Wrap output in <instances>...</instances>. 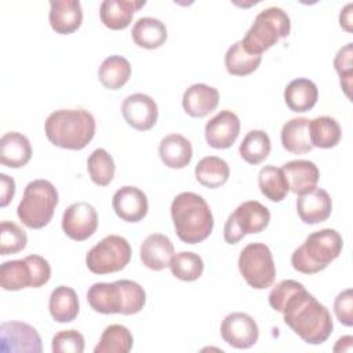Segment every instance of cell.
Masks as SVG:
<instances>
[{
	"label": "cell",
	"mask_w": 353,
	"mask_h": 353,
	"mask_svg": "<svg viewBox=\"0 0 353 353\" xmlns=\"http://www.w3.org/2000/svg\"><path fill=\"white\" fill-rule=\"evenodd\" d=\"M280 313L284 316V323L306 343L320 345L332 334L331 313L306 291L303 284L290 295Z\"/></svg>",
	"instance_id": "1"
},
{
	"label": "cell",
	"mask_w": 353,
	"mask_h": 353,
	"mask_svg": "<svg viewBox=\"0 0 353 353\" xmlns=\"http://www.w3.org/2000/svg\"><path fill=\"white\" fill-rule=\"evenodd\" d=\"M171 218L176 236L186 244L205 240L214 228V216L207 201L197 193L182 192L171 203Z\"/></svg>",
	"instance_id": "2"
},
{
	"label": "cell",
	"mask_w": 353,
	"mask_h": 353,
	"mask_svg": "<svg viewBox=\"0 0 353 353\" xmlns=\"http://www.w3.org/2000/svg\"><path fill=\"white\" fill-rule=\"evenodd\" d=\"M47 139L62 149H84L95 135V119L85 109H59L44 124Z\"/></svg>",
	"instance_id": "3"
},
{
	"label": "cell",
	"mask_w": 353,
	"mask_h": 353,
	"mask_svg": "<svg viewBox=\"0 0 353 353\" xmlns=\"http://www.w3.org/2000/svg\"><path fill=\"white\" fill-rule=\"evenodd\" d=\"M87 302L92 310L102 314H135L146 303V294L141 284L132 280L95 283L87 291Z\"/></svg>",
	"instance_id": "4"
},
{
	"label": "cell",
	"mask_w": 353,
	"mask_h": 353,
	"mask_svg": "<svg viewBox=\"0 0 353 353\" xmlns=\"http://www.w3.org/2000/svg\"><path fill=\"white\" fill-rule=\"evenodd\" d=\"M342 245V236L335 229H320L310 233L292 252L291 265L303 274L319 273L339 256Z\"/></svg>",
	"instance_id": "5"
},
{
	"label": "cell",
	"mask_w": 353,
	"mask_h": 353,
	"mask_svg": "<svg viewBox=\"0 0 353 353\" xmlns=\"http://www.w3.org/2000/svg\"><path fill=\"white\" fill-rule=\"evenodd\" d=\"M58 205V192L47 179H34L23 190L18 204L17 215L21 222L30 229L47 226Z\"/></svg>",
	"instance_id": "6"
},
{
	"label": "cell",
	"mask_w": 353,
	"mask_h": 353,
	"mask_svg": "<svg viewBox=\"0 0 353 353\" xmlns=\"http://www.w3.org/2000/svg\"><path fill=\"white\" fill-rule=\"evenodd\" d=\"M290 30L291 21L288 14L281 7H268L255 17L241 44L250 54L262 55L280 39L287 37Z\"/></svg>",
	"instance_id": "7"
},
{
	"label": "cell",
	"mask_w": 353,
	"mask_h": 353,
	"mask_svg": "<svg viewBox=\"0 0 353 353\" xmlns=\"http://www.w3.org/2000/svg\"><path fill=\"white\" fill-rule=\"evenodd\" d=\"M51 277L48 261L40 255H28L23 259L3 262L0 266V285L6 291L39 288Z\"/></svg>",
	"instance_id": "8"
},
{
	"label": "cell",
	"mask_w": 353,
	"mask_h": 353,
	"mask_svg": "<svg viewBox=\"0 0 353 353\" xmlns=\"http://www.w3.org/2000/svg\"><path fill=\"white\" fill-rule=\"evenodd\" d=\"M239 270L245 283L255 290L270 287L276 279V265L265 243H250L239 255Z\"/></svg>",
	"instance_id": "9"
},
{
	"label": "cell",
	"mask_w": 353,
	"mask_h": 353,
	"mask_svg": "<svg viewBox=\"0 0 353 353\" xmlns=\"http://www.w3.org/2000/svg\"><path fill=\"white\" fill-rule=\"evenodd\" d=\"M130 259L131 245L127 239L109 234L87 252L85 265L95 274H109L123 270Z\"/></svg>",
	"instance_id": "10"
},
{
	"label": "cell",
	"mask_w": 353,
	"mask_h": 353,
	"mask_svg": "<svg viewBox=\"0 0 353 353\" xmlns=\"http://www.w3.org/2000/svg\"><path fill=\"white\" fill-rule=\"evenodd\" d=\"M269 222L270 212L268 207L256 200L244 201L228 216L223 226V239L228 244H236L245 234L265 230Z\"/></svg>",
	"instance_id": "11"
},
{
	"label": "cell",
	"mask_w": 353,
	"mask_h": 353,
	"mask_svg": "<svg viewBox=\"0 0 353 353\" xmlns=\"http://www.w3.org/2000/svg\"><path fill=\"white\" fill-rule=\"evenodd\" d=\"M98 228L97 210L87 201L70 204L62 215V230L76 241H84L91 237Z\"/></svg>",
	"instance_id": "12"
},
{
	"label": "cell",
	"mask_w": 353,
	"mask_h": 353,
	"mask_svg": "<svg viewBox=\"0 0 353 353\" xmlns=\"http://www.w3.org/2000/svg\"><path fill=\"white\" fill-rule=\"evenodd\" d=\"M221 336L228 345L236 349H248L256 343L259 328L250 314L233 312L222 320Z\"/></svg>",
	"instance_id": "13"
},
{
	"label": "cell",
	"mask_w": 353,
	"mask_h": 353,
	"mask_svg": "<svg viewBox=\"0 0 353 353\" xmlns=\"http://www.w3.org/2000/svg\"><path fill=\"white\" fill-rule=\"evenodd\" d=\"M1 352H41V338L37 330L22 321H4L0 325Z\"/></svg>",
	"instance_id": "14"
},
{
	"label": "cell",
	"mask_w": 353,
	"mask_h": 353,
	"mask_svg": "<svg viewBox=\"0 0 353 353\" xmlns=\"http://www.w3.org/2000/svg\"><path fill=\"white\" fill-rule=\"evenodd\" d=\"M121 114L128 125L139 131H148L154 127L159 117V108L156 101L143 94L135 92L121 103Z\"/></svg>",
	"instance_id": "15"
},
{
	"label": "cell",
	"mask_w": 353,
	"mask_h": 353,
	"mask_svg": "<svg viewBox=\"0 0 353 353\" xmlns=\"http://www.w3.org/2000/svg\"><path fill=\"white\" fill-rule=\"evenodd\" d=\"M240 134V120L232 110H221L204 127L207 143L214 149L230 148Z\"/></svg>",
	"instance_id": "16"
},
{
	"label": "cell",
	"mask_w": 353,
	"mask_h": 353,
	"mask_svg": "<svg viewBox=\"0 0 353 353\" xmlns=\"http://www.w3.org/2000/svg\"><path fill=\"white\" fill-rule=\"evenodd\" d=\"M116 215L125 222H139L148 214V197L137 186H121L112 199Z\"/></svg>",
	"instance_id": "17"
},
{
	"label": "cell",
	"mask_w": 353,
	"mask_h": 353,
	"mask_svg": "<svg viewBox=\"0 0 353 353\" xmlns=\"http://www.w3.org/2000/svg\"><path fill=\"white\" fill-rule=\"evenodd\" d=\"M332 211V200L327 190L313 188L309 192L298 194L296 212L303 223L314 225L330 218Z\"/></svg>",
	"instance_id": "18"
},
{
	"label": "cell",
	"mask_w": 353,
	"mask_h": 353,
	"mask_svg": "<svg viewBox=\"0 0 353 353\" xmlns=\"http://www.w3.org/2000/svg\"><path fill=\"white\" fill-rule=\"evenodd\" d=\"M48 21L51 28L59 34H70L83 22V10L79 0L50 1Z\"/></svg>",
	"instance_id": "19"
},
{
	"label": "cell",
	"mask_w": 353,
	"mask_h": 353,
	"mask_svg": "<svg viewBox=\"0 0 353 353\" xmlns=\"http://www.w3.org/2000/svg\"><path fill=\"white\" fill-rule=\"evenodd\" d=\"M139 256L148 269L163 270L170 266L174 256V244L161 233L149 234L141 244Z\"/></svg>",
	"instance_id": "20"
},
{
	"label": "cell",
	"mask_w": 353,
	"mask_h": 353,
	"mask_svg": "<svg viewBox=\"0 0 353 353\" xmlns=\"http://www.w3.org/2000/svg\"><path fill=\"white\" fill-rule=\"evenodd\" d=\"M219 102V92L215 87L204 83L192 84L182 97L183 110L192 117H205Z\"/></svg>",
	"instance_id": "21"
},
{
	"label": "cell",
	"mask_w": 353,
	"mask_h": 353,
	"mask_svg": "<svg viewBox=\"0 0 353 353\" xmlns=\"http://www.w3.org/2000/svg\"><path fill=\"white\" fill-rule=\"evenodd\" d=\"M145 4V0H103L99 6V18L109 29H125L131 23L134 12Z\"/></svg>",
	"instance_id": "22"
},
{
	"label": "cell",
	"mask_w": 353,
	"mask_h": 353,
	"mask_svg": "<svg viewBox=\"0 0 353 353\" xmlns=\"http://www.w3.org/2000/svg\"><path fill=\"white\" fill-rule=\"evenodd\" d=\"M288 188L295 194H302L305 192L316 188L320 171L313 161L309 160H291L283 164L281 167Z\"/></svg>",
	"instance_id": "23"
},
{
	"label": "cell",
	"mask_w": 353,
	"mask_h": 353,
	"mask_svg": "<svg viewBox=\"0 0 353 353\" xmlns=\"http://www.w3.org/2000/svg\"><path fill=\"white\" fill-rule=\"evenodd\" d=\"M32 157L29 139L17 131L6 132L0 138V163L8 168H21Z\"/></svg>",
	"instance_id": "24"
},
{
	"label": "cell",
	"mask_w": 353,
	"mask_h": 353,
	"mask_svg": "<svg viewBox=\"0 0 353 353\" xmlns=\"http://www.w3.org/2000/svg\"><path fill=\"white\" fill-rule=\"evenodd\" d=\"M319 99L317 85L305 77L294 79L284 90V101L287 106L296 113L309 112Z\"/></svg>",
	"instance_id": "25"
},
{
	"label": "cell",
	"mask_w": 353,
	"mask_h": 353,
	"mask_svg": "<svg viewBox=\"0 0 353 353\" xmlns=\"http://www.w3.org/2000/svg\"><path fill=\"white\" fill-rule=\"evenodd\" d=\"M309 119L294 117L288 120L280 132L283 148L294 154H303L313 149L309 132Z\"/></svg>",
	"instance_id": "26"
},
{
	"label": "cell",
	"mask_w": 353,
	"mask_h": 353,
	"mask_svg": "<svg viewBox=\"0 0 353 353\" xmlns=\"http://www.w3.org/2000/svg\"><path fill=\"white\" fill-rule=\"evenodd\" d=\"M159 156L170 168L186 167L193 156L192 143L181 134L165 135L159 145Z\"/></svg>",
	"instance_id": "27"
},
{
	"label": "cell",
	"mask_w": 353,
	"mask_h": 353,
	"mask_svg": "<svg viewBox=\"0 0 353 353\" xmlns=\"http://www.w3.org/2000/svg\"><path fill=\"white\" fill-rule=\"evenodd\" d=\"M131 36L138 47L154 50L161 47L167 40L165 25L153 17H141L132 26Z\"/></svg>",
	"instance_id": "28"
},
{
	"label": "cell",
	"mask_w": 353,
	"mask_h": 353,
	"mask_svg": "<svg viewBox=\"0 0 353 353\" xmlns=\"http://www.w3.org/2000/svg\"><path fill=\"white\" fill-rule=\"evenodd\" d=\"M48 309L57 323L73 321L80 310L76 291L66 285L55 287L48 299Z\"/></svg>",
	"instance_id": "29"
},
{
	"label": "cell",
	"mask_w": 353,
	"mask_h": 353,
	"mask_svg": "<svg viewBox=\"0 0 353 353\" xmlns=\"http://www.w3.org/2000/svg\"><path fill=\"white\" fill-rule=\"evenodd\" d=\"M194 175L200 185L215 189L228 182L230 168L223 159L218 156H205L196 164Z\"/></svg>",
	"instance_id": "30"
},
{
	"label": "cell",
	"mask_w": 353,
	"mask_h": 353,
	"mask_svg": "<svg viewBox=\"0 0 353 353\" xmlns=\"http://www.w3.org/2000/svg\"><path fill=\"white\" fill-rule=\"evenodd\" d=\"M131 76V63L121 55H110L105 58L98 69L101 84L109 90L121 88Z\"/></svg>",
	"instance_id": "31"
},
{
	"label": "cell",
	"mask_w": 353,
	"mask_h": 353,
	"mask_svg": "<svg viewBox=\"0 0 353 353\" xmlns=\"http://www.w3.org/2000/svg\"><path fill=\"white\" fill-rule=\"evenodd\" d=\"M309 132L313 148L330 149L338 145L342 137L339 123L330 116H320L309 121Z\"/></svg>",
	"instance_id": "32"
},
{
	"label": "cell",
	"mask_w": 353,
	"mask_h": 353,
	"mask_svg": "<svg viewBox=\"0 0 353 353\" xmlns=\"http://www.w3.org/2000/svg\"><path fill=\"white\" fill-rule=\"evenodd\" d=\"M134 338L130 330L121 324L108 325L98 345L95 346V353H128L132 349Z\"/></svg>",
	"instance_id": "33"
},
{
	"label": "cell",
	"mask_w": 353,
	"mask_h": 353,
	"mask_svg": "<svg viewBox=\"0 0 353 353\" xmlns=\"http://www.w3.org/2000/svg\"><path fill=\"white\" fill-rule=\"evenodd\" d=\"M258 186L261 193L274 203L284 200L290 192L283 170L274 165H265L261 168L258 174Z\"/></svg>",
	"instance_id": "34"
},
{
	"label": "cell",
	"mask_w": 353,
	"mask_h": 353,
	"mask_svg": "<svg viewBox=\"0 0 353 353\" xmlns=\"http://www.w3.org/2000/svg\"><path fill=\"white\" fill-rule=\"evenodd\" d=\"M262 55L250 54L240 41L232 44L225 54L226 70L233 76H247L258 69L261 65Z\"/></svg>",
	"instance_id": "35"
},
{
	"label": "cell",
	"mask_w": 353,
	"mask_h": 353,
	"mask_svg": "<svg viewBox=\"0 0 353 353\" xmlns=\"http://www.w3.org/2000/svg\"><path fill=\"white\" fill-rule=\"evenodd\" d=\"M270 150H272L270 138L263 130L248 131L239 148L241 159L254 165L262 163L269 156Z\"/></svg>",
	"instance_id": "36"
},
{
	"label": "cell",
	"mask_w": 353,
	"mask_h": 353,
	"mask_svg": "<svg viewBox=\"0 0 353 353\" xmlns=\"http://www.w3.org/2000/svg\"><path fill=\"white\" fill-rule=\"evenodd\" d=\"M114 160L102 148L95 149L87 159V171L91 181L98 186H108L114 176Z\"/></svg>",
	"instance_id": "37"
},
{
	"label": "cell",
	"mask_w": 353,
	"mask_h": 353,
	"mask_svg": "<svg viewBox=\"0 0 353 353\" xmlns=\"http://www.w3.org/2000/svg\"><path fill=\"white\" fill-rule=\"evenodd\" d=\"M171 273L182 281H196L204 270V262L199 254L190 251H181L174 254L170 262Z\"/></svg>",
	"instance_id": "38"
},
{
	"label": "cell",
	"mask_w": 353,
	"mask_h": 353,
	"mask_svg": "<svg viewBox=\"0 0 353 353\" xmlns=\"http://www.w3.org/2000/svg\"><path fill=\"white\" fill-rule=\"evenodd\" d=\"M28 236L12 221H1L0 225V255H10L22 251L26 247Z\"/></svg>",
	"instance_id": "39"
},
{
	"label": "cell",
	"mask_w": 353,
	"mask_h": 353,
	"mask_svg": "<svg viewBox=\"0 0 353 353\" xmlns=\"http://www.w3.org/2000/svg\"><path fill=\"white\" fill-rule=\"evenodd\" d=\"M353 43H347L342 48L338 50L334 58V68L341 77V87L345 94L350 98V87H352V76H353Z\"/></svg>",
	"instance_id": "40"
},
{
	"label": "cell",
	"mask_w": 353,
	"mask_h": 353,
	"mask_svg": "<svg viewBox=\"0 0 353 353\" xmlns=\"http://www.w3.org/2000/svg\"><path fill=\"white\" fill-rule=\"evenodd\" d=\"M51 347L54 353H83L84 336L76 330H63L54 335Z\"/></svg>",
	"instance_id": "41"
},
{
	"label": "cell",
	"mask_w": 353,
	"mask_h": 353,
	"mask_svg": "<svg viewBox=\"0 0 353 353\" xmlns=\"http://www.w3.org/2000/svg\"><path fill=\"white\" fill-rule=\"evenodd\" d=\"M334 313L336 319L346 327L353 325V291L346 288L339 292L334 301Z\"/></svg>",
	"instance_id": "42"
},
{
	"label": "cell",
	"mask_w": 353,
	"mask_h": 353,
	"mask_svg": "<svg viewBox=\"0 0 353 353\" xmlns=\"http://www.w3.org/2000/svg\"><path fill=\"white\" fill-rule=\"evenodd\" d=\"M15 194V181L7 174H0V207H7Z\"/></svg>",
	"instance_id": "43"
},
{
	"label": "cell",
	"mask_w": 353,
	"mask_h": 353,
	"mask_svg": "<svg viewBox=\"0 0 353 353\" xmlns=\"http://www.w3.org/2000/svg\"><path fill=\"white\" fill-rule=\"evenodd\" d=\"M352 7L353 4L347 3L339 14V25L347 32H352Z\"/></svg>",
	"instance_id": "44"
},
{
	"label": "cell",
	"mask_w": 353,
	"mask_h": 353,
	"mask_svg": "<svg viewBox=\"0 0 353 353\" xmlns=\"http://www.w3.org/2000/svg\"><path fill=\"white\" fill-rule=\"evenodd\" d=\"M353 347V336L346 335L338 339L336 345L334 346V352H352Z\"/></svg>",
	"instance_id": "45"
}]
</instances>
